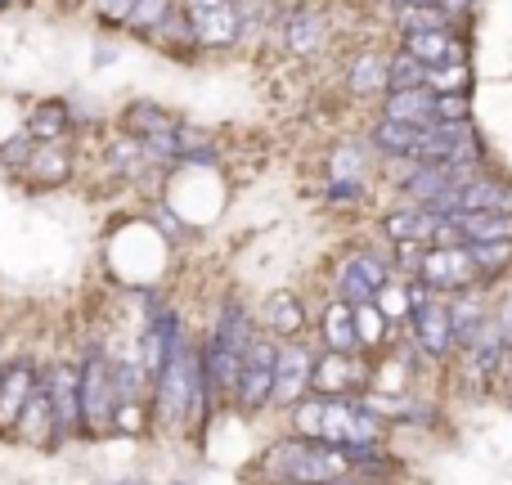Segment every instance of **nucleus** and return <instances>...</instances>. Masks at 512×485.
<instances>
[{"mask_svg": "<svg viewBox=\"0 0 512 485\" xmlns=\"http://www.w3.org/2000/svg\"><path fill=\"white\" fill-rule=\"evenodd\" d=\"M50 387V405H54V445L77 441L81 432V378L72 364H50L41 373Z\"/></svg>", "mask_w": 512, "mask_h": 485, "instance_id": "obj_11", "label": "nucleus"}, {"mask_svg": "<svg viewBox=\"0 0 512 485\" xmlns=\"http://www.w3.org/2000/svg\"><path fill=\"white\" fill-rule=\"evenodd\" d=\"M207 409H212V391L203 378V355L194 351L189 337H180L162 373L153 378V414L162 427H185L194 418H207Z\"/></svg>", "mask_w": 512, "mask_h": 485, "instance_id": "obj_1", "label": "nucleus"}, {"mask_svg": "<svg viewBox=\"0 0 512 485\" xmlns=\"http://www.w3.org/2000/svg\"><path fill=\"white\" fill-rule=\"evenodd\" d=\"M346 90L355 99H382L387 95V54L382 50H360L346 63Z\"/></svg>", "mask_w": 512, "mask_h": 485, "instance_id": "obj_21", "label": "nucleus"}, {"mask_svg": "<svg viewBox=\"0 0 512 485\" xmlns=\"http://www.w3.org/2000/svg\"><path fill=\"white\" fill-rule=\"evenodd\" d=\"M319 342H324V351H342V355L360 351V328H355L351 301H342V297L324 301V315H319Z\"/></svg>", "mask_w": 512, "mask_h": 485, "instance_id": "obj_20", "label": "nucleus"}, {"mask_svg": "<svg viewBox=\"0 0 512 485\" xmlns=\"http://www.w3.org/2000/svg\"><path fill=\"white\" fill-rule=\"evenodd\" d=\"M319 194H324L328 207H355L369 198V180H328Z\"/></svg>", "mask_w": 512, "mask_h": 485, "instance_id": "obj_35", "label": "nucleus"}, {"mask_svg": "<svg viewBox=\"0 0 512 485\" xmlns=\"http://www.w3.org/2000/svg\"><path fill=\"white\" fill-rule=\"evenodd\" d=\"M310 369H315V360H310V351L292 337L288 346H279V364H274V400L270 405L279 409H292L301 396H306L310 387Z\"/></svg>", "mask_w": 512, "mask_h": 485, "instance_id": "obj_15", "label": "nucleus"}, {"mask_svg": "<svg viewBox=\"0 0 512 485\" xmlns=\"http://www.w3.org/2000/svg\"><path fill=\"white\" fill-rule=\"evenodd\" d=\"M436 122H472V95H436Z\"/></svg>", "mask_w": 512, "mask_h": 485, "instance_id": "obj_37", "label": "nucleus"}, {"mask_svg": "<svg viewBox=\"0 0 512 485\" xmlns=\"http://www.w3.org/2000/svg\"><path fill=\"white\" fill-rule=\"evenodd\" d=\"M274 36L292 59H319L333 45V23L319 5H288L274 18Z\"/></svg>", "mask_w": 512, "mask_h": 485, "instance_id": "obj_6", "label": "nucleus"}, {"mask_svg": "<svg viewBox=\"0 0 512 485\" xmlns=\"http://www.w3.org/2000/svg\"><path fill=\"white\" fill-rule=\"evenodd\" d=\"M18 180H27L32 189H59L72 180V153L63 149V140L54 144H36L32 158L23 162V171H18Z\"/></svg>", "mask_w": 512, "mask_h": 485, "instance_id": "obj_17", "label": "nucleus"}, {"mask_svg": "<svg viewBox=\"0 0 512 485\" xmlns=\"http://www.w3.org/2000/svg\"><path fill=\"white\" fill-rule=\"evenodd\" d=\"M495 324H499V337H504V346L512 351V292L504 301H499V310H495Z\"/></svg>", "mask_w": 512, "mask_h": 485, "instance_id": "obj_39", "label": "nucleus"}, {"mask_svg": "<svg viewBox=\"0 0 512 485\" xmlns=\"http://www.w3.org/2000/svg\"><path fill=\"white\" fill-rule=\"evenodd\" d=\"M414 86H427V63L414 59L409 50L387 54V90H414Z\"/></svg>", "mask_w": 512, "mask_h": 485, "instance_id": "obj_32", "label": "nucleus"}, {"mask_svg": "<svg viewBox=\"0 0 512 485\" xmlns=\"http://www.w3.org/2000/svg\"><path fill=\"white\" fill-rule=\"evenodd\" d=\"M364 387V369L355 364V355H342V351H324L310 369V391L319 396H355Z\"/></svg>", "mask_w": 512, "mask_h": 485, "instance_id": "obj_16", "label": "nucleus"}, {"mask_svg": "<svg viewBox=\"0 0 512 485\" xmlns=\"http://www.w3.org/2000/svg\"><path fill=\"white\" fill-rule=\"evenodd\" d=\"M418 140H423V126H405V122H391V117H378L369 131V144L378 158H414Z\"/></svg>", "mask_w": 512, "mask_h": 485, "instance_id": "obj_25", "label": "nucleus"}, {"mask_svg": "<svg viewBox=\"0 0 512 485\" xmlns=\"http://www.w3.org/2000/svg\"><path fill=\"white\" fill-rule=\"evenodd\" d=\"M23 131L32 135L36 144H54V140H63V135L72 131V117H68V104L63 99H45V104H36L32 113H27V122H23Z\"/></svg>", "mask_w": 512, "mask_h": 485, "instance_id": "obj_27", "label": "nucleus"}, {"mask_svg": "<svg viewBox=\"0 0 512 485\" xmlns=\"http://www.w3.org/2000/svg\"><path fill=\"white\" fill-rule=\"evenodd\" d=\"M445 216H436L427 203H405L396 212H387L382 230H387L391 243H436V230H441Z\"/></svg>", "mask_w": 512, "mask_h": 485, "instance_id": "obj_18", "label": "nucleus"}, {"mask_svg": "<svg viewBox=\"0 0 512 485\" xmlns=\"http://www.w3.org/2000/svg\"><path fill=\"white\" fill-rule=\"evenodd\" d=\"M472 265H477V279H499L512 270V239H486V243H468Z\"/></svg>", "mask_w": 512, "mask_h": 485, "instance_id": "obj_31", "label": "nucleus"}, {"mask_svg": "<svg viewBox=\"0 0 512 485\" xmlns=\"http://www.w3.org/2000/svg\"><path fill=\"white\" fill-rule=\"evenodd\" d=\"M32 149H36V140H32L27 131H18L9 144H0V167L14 171V176H18V171H23V162L32 158Z\"/></svg>", "mask_w": 512, "mask_h": 485, "instance_id": "obj_36", "label": "nucleus"}, {"mask_svg": "<svg viewBox=\"0 0 512 485\" xmlns=\"http://www.w3.org/2000/svg\"><path fill=\"white\" fill-rule=\"evenodd\" d=\"M378 158L373 153V144H342V149L328 153V180H364V171H369V162Z\"/></svg>", "mask_w": 512, "mask_h": 485, "instance_id": "obj_30", "label": "nucleus"}, {"mask_svg": "<svg viewBox=\"0 0 512 485\" xmlns=\"http://www.w3.org/2000/svg\"><path fill=\"white\" fill-rule=\"evenodd\" d=\"M54 5H59V9H81L86 0H54Z\"/></svg>", "mask_w": 512, "mask_h": 485, "instance_id": "obj_41", "label": "nucleus"}, {"mask_svg": "<svg viewBox=\"0 0 512 485\" xmlns=\"http://www.w3.org/2000/svg\"><path fill=\"white\" fill-rule=\"evenodd\" d=\"M459 230V243H486V239H512V216L508 212H459L445 216Z\"/></svg>", "mask_w": 512, "mask_h": 485, "instance_id": "obj_26", "label": "nucleus"}, {"mask_svg": "<svg viewBox=\"0 0 512 485\" xmlns=\"http://www.w3.org/2000/svg\"><path fill=\"white\" fill-rule=\"evenodd\" d=\"M261 477L270 485H337L351 477V463L315 436H283L265 450Z\"/></svg>", "mask_w": 512, "mask_h": 485, "instance_id": "obj_3", "label": "nucleus"}, {"mask_svg": "<svg viewBox=\"0 0 512 485\" xmlns=\"http://www.w3.org/2000/svg\"><path fill=\"white\" fill-rule=\"evenodd\" d=\"M490 310L481 306L477 297H468V292H459V297L450 301V328H454V351H463V346L477 337V328L486 324Z\"/></svg>", "mask_w": 512, "mask_h": 485, "instance_id": "obj_29", "label": "nucleus"}, {"mask_svg": "<svg viewBox=\"0 0 512 485\" xmlns=\"http://www.w3.org/2000/svg\"><path fill=\"white\" fill-rule=\"evenodd\" d=\"M171 5H176V0H135L131 18H126V32H135V36H144V41H153V32L162 27V18L171 14Z\"/></svg>", "mask_w": 512, "mask_h": 485, "instance_id": "obj_34", "label": "nucleus"}, {"mask_svg": "<svg viewBox=\"0 0 512 485\" xmlns=\"http://www.w3.org/2000/svg\"><path fill=\"white\" fill-rule=\"evenodd\" d=\"M274 364H279V346L270 337H252L248 355L239 369V387H234V409L239 414H261L274 400Z\"/></svg>", "mask_w": 512, "mask_h": 485, "instance_id": "obj_8", "label": "nucleus"}, {"mask_svg": "<svg viewBox=\"0 0 512 485\" xmlns=\"http://www.w3.org/2000/svg\"><path fill=\"white\" fill-rule=\"evenodd\" d=\"M189 9V23H194L198 50H230L243 41V18L234 9V0H180Z\"/></svg>", "mask_w": 512, "mask_h": 485, "instance_id": "obj_9", "label": "nucleus"}, {"mask_svg": "<svg viewBox=\"0 0 512 485\" xmlns=\"http://www.w3.org/2000/svg\"><path fill=\"white\" fill-rule=\"evenodd\" d=\"M153 45H162V50H171V54H185V50H198V36H194V23H189V9L180 5H171V14L162 18V27L153 32Z\"/></svg>", "mask_w": 512, "mask_h": 485, "instance_id": "obj_28", "label": "nucleus"}, {"mask_svg": "<svg viewBox=\"0 0 512 485\" xmlns=\"http://www.w3.org/2000/svg\"><path fill=\"white\" fill-rule=\"evenodd\" d=\"M81 378V436L99 441V436L113 432L117 418V378H113V360H108L99 346H90L86 360L77 369Z\"/></svg>", "mask_w": 512, "mask_h": 485, "instance_id": "obj_4", "label": "nucleus"}, {"mask_svg": "<svg viewBox=\"0 0 512 485\" xmlns=\"http://www.w3.org/2000/svg\"><path fill=\"white\" fill-rule=\"evenodd\" d=\"M391 122H405V126H436V90L432 86H414V90H387L382 95V113Z\"/></svg>", "mask_w": 512, "mask_h": 485, "instance_id": "obj_19", "label": "nucleus"}, {"mask_svg": "<svg viewBox=\"0 0 512 485\" xmlns=\"http://www.w3.org/2000/svg\"><path fill=\"white\" fill-rule=\"evenodd\" d=\"M180 126V117L171 108L153 104V99H135V104L122 108V131L135 135V140H149V135H171Z\"/></svg>", "mask_w": 512, "mask_h": 485, "instance_id": "obj_24", "label": "nucleus"}, {"mask_svg": "<svg viewBox=\"0 0 512 485\" xmlns=\"http://www.w3.org/2000/svg\"><path fill=\"white\" fill-rule=\"evenodd\" d=\"M104 153H108V171H113L117 180H126V185L149 189V185H162V176H167V167L149 158L144 140H135V135H126V131L117 135Z\"/></svg>", "mask_w": 512, "mask_h": 485, "instance_id": "obj_13", "label": "nucleus"}, {"mask_svg": "<svg viewBox=\"0 0 512 485\" xmlns=\"http://www.w3.org/2000/svg\"><path fill=\"white\" fill-rule=\"evenodd\" d=\"M252 337H256L252 310L243 306L239 297H225L212 337H207V346L198 351L203 355V378H207V391H212V405L221 396L234 405V387H239V369H243V355H248Z\"/></svg>", "mask_w": 512, "mask_h": 485, "instance_id": "obj_2", "label": "nucleus"}, {"mask_svg": "<svg viewBox=\"0 0 512 485\" xmlns=\"http://www.w3.org/2000/svg\"><path fill=\"white\" fill-rule=\"evenodd\" d=\"M18 441L23 445H54V405H50V387L45 378L36 382V391L27 396V409L18 418Z\"/></svg>", "mask_w": 512, "mask_h": 485, "instance_id": "obj_22", "label": "nucleus"}, {"mask_svg": "<svg viewBox=\"0 0 512 485\" xmlns=\"http://www.w3.org/2000/svg\"><path fill=\"white\" fill-rule=\"evenodd\" d=\"M387 283H391V261L364 247V252L346 256L342 274H337V297L351 301V306H364V301H378Z\"/></svg>", "mask_w": 512, "mask_h": 485, "instance_id": "obj_10", "label": "nucleus"}, {"mask_svg": "<svg viewBox=\"0 0 512 485\" xmlns=\"http://www.w3.org/2000/svg\"><path fill=\"white\" fill-rule=\"evenodd\" d=\"M104 485H149L144 477H122V481H104Z\"/></svg>", "mask_w": 512, "mask_h": 485, "instance_id": "obj_40", "label": "nucleus"}, {"mask_svg": "<svg viewBox=\"0 0 512 485\" xmlns=\"http://www.w3.org/2000/svg\"><path fill=\"white\" fill-rule=\"evenodd\" d=\"M427 86L436 95H472V63H445V68H427Z\"/></svg>", "mask_w": 512, "mask_h": 485, "instance_id": "obj_33", "label": "nucleus"}, {"mask_svg": "<svg viewBox=\"0 0 512 485\" xmlns=\"http://www.w3.org/2000/svg\"><path fill=\"white\" fill-rule=\"evenodd\" d=\"M90 9H95V18L104 27H126V18H131L135 0H90Z\"/></svg>", "mask_w": 512, "mask_h": 485, "instance_id": "obj_38", "label": "nucleus"}, {"mask_svg": "<svg viewBox=\"0 0 512 485\" xmlns=\"http://www.w3.org/2000/svg\"><path fill=\"white\" fill-rule=\"evenodd\" d=\"M409 297V333L423 346L427 360H445L454 351V328H450V301H441L445 292H432L423 279H414L405 288Z\"/></svg>", "mask_w": 512, "mask_h": 485, "instance_id": "obj_5", "label": "nucleus"}, {"mask_svg": "<svg viewBox=\"0 0 512 485\" xmlns=\"http://www.w3.org/2000/svg\"><path fill=\"white\" fill-rule=\"evenodd\" d=\"M261 324L270 328L274 337H283V342H292V337H301V328H306V310H301V297L297 292H270L261 306Z\"/></svg>", "mask_w": 512, "mask_h": 485, "instance_id": "obj_23", "label": "nucleus"}, {"mask_svg": "<svg viewBox=\"0 0 512 485\" xmlns=\"http://www.w3.org/2000/svg\"><path fill=\"white\" fill-rule=\"evenodd\" d=\"M18 5V0H0V14H5V9H14Z\"/></svg>", "mask_w": 512, "mask_h": 485, "instance_id": "obj_42", "label": "nucleus"}, {"mask_svg": "<svg viewBox=\"0 0 512 485\" xmlns=\"http://www.w3.org/2000/svg\"><path fill=\"white\" fill-rule=\"evenodd\" d=\"M414 279H423L432 292H472V283H481L468 243H427Z\"/></svg>", "mask_w": 512, "mask_h": 485, "instance_id": "obj_7", "label": "nucleus"}, {"mask_svg": "<svg viewBox=\"0 0 512 485\" xmlns=\"http://www.w3.org/2000/svg\"><path fill=\"white\" fill-rule=\"evenodd\" d=\"M400 50H409L414 59H423L427 68H445V63L468 59V45H463V32L454 23L445 27H418V32L400 36Z\"/></svg>", "mask_w": 512, "mask_h": 485, "instance_id": "obj_14", "label": "nucleus"}, {"mask_svg": "<svg viewBox=\"0 0 512 485\" xmlns=\"http://www.w3.org/2000/svg\"><path fill=\"white\" fill-rule=\"evenodd\" d=\"M36 382H41V369H36L32 360L0 364V436L18 432V418H23L27 396L36 391Z\"/></svg>", "mask_w": 512, "mask_h": 485, "instance_id": "obj_12", "label": "nucleus"}]
</instances>
